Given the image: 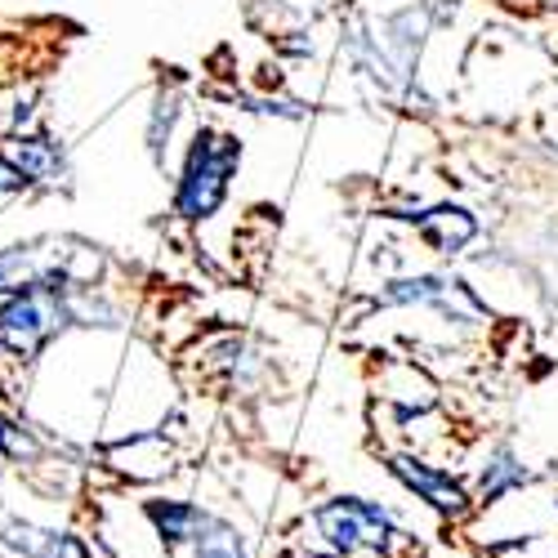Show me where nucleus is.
I'll list each match as a JSON object with an SVG mask.
<instances>
[{
  "instance_id": "obj_5",
  "label": "nucleus",
  "mask_w": 558,
  "mask_h": 558,
  "mask_svg": "<svg viewBox=\"0 0 558 558\" xmlns=\"http://www.w3.org/2000/svg\"><path fill=\"white\" fill-rule=\"evenodd\" d=\"M532 483H536V474L527 470V460L519 456V447H514V442H496V447L483 456L470 492H474L478 509H492V505H500L505 496H514V492H523V487H532Z\"/></svg>"
},
{
  "instance_id": "obj_12",
  "label": "nucleus",
  "mask_w": 558,
  "mask_h": 558,
  "mask_svg": "<svg viewBox=\"0 0 558 558\" xmlns=\"http://www.w3.org/2000/svg\"><path fill=\"white\" fill-rule=\"evenodd\" d=\"M179 95H157V104H153V121H148V153H153V161L161 166L166 161V144H170V130H174V121H179Z\"/></svg>"
},
{
  "instance_id": "obj_2",
  "label": "nucleus",
  "mask_w": 558,
  "mask_h": 558,
  "mask_svg": "<svg viewBox=\"0 0 558 558\" xmlns=\"http://www.w3.org/2000/svg\"><path fill=\"white\" fill-rule=\"evenodd\" d=\"M242 166V144L232 134L219 130H197L189 161H183L179 189H174V210L183 219H210L223 197H228V179Z\"/></svg>"
},
{
  "instance_id": "obj_13",
  "label": "nucleus",
  "mask_w": 558,
  "mask_h": 558,
  "mask_svg": "<svg viewBox=\"0 0 558 558\" xmlns=\"http://www.w3.org/2000/svg\"><path fill=\"white\" fill-rule=\"evenodd\" d=\"M0 451H5L10 460H32L36 456V442L19 429V425H10V421H0Z\"/></svg>"
},
{
  "instance_id": "obj_6",
  "label": "nucleus",
  "mask_w": 558,
  "mask_h": 558,
  "mask_svg": "<svg viewBox=\"0 0 558 558\" xmlns=\"http://www.w3.org/2000/svg\"><path fill=\"white\" fill-rule=\"evenodd\" d=\"M144 514L166 549H193V541L215 523V509H206L197 500H174V496L144 500Z\"/></svg>"
},
{
  "instance_id": "obj_10",
  "label": "nucleus",
  "mask_w": 558,
  "mask_h": 558,
  "mask_svg": "<svg viewBox=\"0 0 558 558\" xmlns=\"http://www.w3.org/2000/svg\"><path fill=\"white\" fill-rule=\"evenodd\" d=\"M460 282L451 277H438V272H421V277H402V282H389L380 291V304H442L447 308V295L456 291Z\"/></svg>"
},
{
  "instance_id": "obj_8",
  "label": "nucleus",
  "mask_w": 558,
  "mask_h": 558,
  "mask_svg": "<svg viewBox=\"0 0 558 558\" xmlns=\"http://www.w3.org/2000/svg\"><path fill=\"white\" fill-rule=\"evenodd\" d=\"M14 161L32 183H50V189L68 183V153L50 134H23L14 144Z\"/></svg>"
},
{
  "instance_id": "obj_9",
  "label": "nucleus",
  "mask_w": 558,
  "mask_h": 558,
  "mask_svg": "<svg viewBox=\"0 0 558 558\" xmlns=\"http://www.w3.org/2000/svg\"><path fill=\"white\" fill-rule=\"evenodd\" d=\"M189 558H259L255 554V541L223 514H215V523L193 541Z\"/></svg>"
},
{
  "instance_id": "obj_3",
  "label": "nucleus",
  "mask_w": 558,
  "mask_h": 558,
  "mask_svg": "<svg viewBox=\"0 0 558 558\" xmlns=\"http://www.w3.org/2000/svg\"><path fill=\"white\" fill-rule=\"evenodd\" d=\"M68 327H76L72 291H14L0 308V349L10 357H32Z\"/></svg>"
},
{
  "instance_id": "obj_11",
  "label": "nucleus",
  "mask_w": 558,
  "mask_h": 558,
  "mask_svg": "<svg viewBox=\"0 0 558 558\" xmlns=\"http://www.w3.org/2000/svg\"><path fill=\"white\" fill-rule=\"evenodd\" d=\"M402 219L421 223L425 242L451 255V251H460L464 242H470V238H464V232H451V223H470L474 215H470V210H460V206H438V210H429V215H402Z\"/></svg>"
},
{
  "instance_id": "obj_1",
  "label": "nucleus",
  "mask_w": 558,
  "mask_h": 558,
  "mask_svg": "<svg viewBox=\"0 0 558 558\" xmlns=\"http://www.w3.org/2000/svg\"><path fill=\"white\" fill-rule=\"evenodd\" d=\"M308 523L327 549V558H398L415 545L402 514L385 500H371L357 492L327 496L308 509Z\"/></svg>"
},
{
  "instance_id": "obj_14",
  "label": "nucleus",
  "mask_w": 558,
  "mask_h": 558,
  "mask_svg": "<svg viewBox=\"0 0 558 558\" xmlns=\"http://www.w3.org/2000/svg\"><path fill=\"white\" fill-rule=\"evenodd\" d=\"M27 174L19 170V161H10V157H0V197H10V193H23L27 189Z\"/></svg>"
},
{
  "instance_id": "obj_16",
  "label": "nucleus",
  "mask_w": 558,
  "mask_h": 558,
  "mask_svg": "<svg viewBox=\"0 0 558 558\" xmlns=\"http://www.w3.org/2000/svg\"><path fill=\"white\" fill-rule=\"evenodd\" d=\"M554 558H558V554H554Z\"/></svg>"
},
{
  "instance_id": "obj_4",
  "label": "nucleus",
  "mask_w": 558,
  "mask_h": 558,
  "mask_svg": "<svg viewBox=\"0 0 558 558\" xmlns=\"http://www.w3.org/2000/svg\"><path fill=\"white\" fill-rule=\"evenodd\" d=\"M385 470L407 496H415L425 509H434V514L447 519V523H464L478 509L470 483L456 478L451 470H442V464H429V460L411 456V451H393V456H385Z\"/></svg>"
},
{
  "instance_id": "obj_7",
  "label": "nucleus",
  "mask_w": 558,
  "mask_h": 558,
  "mask_svg": "<svg viewBox=\"0 0 558 558\" xmlns=\"http://www.w3.org/2000/svg\"><path fill=\"white\" fill-rule=\"evenodd\" d=\"M10 549H19L23 558H89V549L68 536V532H54V527H32L23 519H10L5 532H0Z\"/></svg>"
},
{
  "instance_id": "obj_15",
  "label": "nucleus",
  "mask_w": 558,
  "mask_h": 558,
  "mask_svg": "<svg viewBox=\"0 0 558 558\" xmlns=\"http://www.w3.org/2000/svg\"><path fill=\"white\" fill-rule=\"evenodd\" d=\"M554 519H558V492H554Z\"/></svg>"
}]
</instances>
